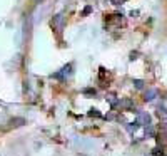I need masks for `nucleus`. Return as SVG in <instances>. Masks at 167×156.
<instances>
[{
    "label": "nucleus",
    "mask_w": 167,
    "mask_h": 156,
    "mask_svg": "<svg viewBox=\"0 0 167 156\" xmlns=\"http://www.w3.org/2000/svg\"><path fill=\"white\" fill-rule=\"evenodd\" d=\"M70 74H72V64H67V66H64V67H62L60 72L52 74V77H55V79H65V77H69Z\"/></svg>",
    "instance_id": "1"
},
{
    "label": "nucleus",
    "mask_w": 167,
    "mask_h": 156,
    "mask_svg": "<svg viewBox=\"0 0 167 156\" xmlns=\"http://www.w3.org/2000/svg\"><path fill=\"white\" fill-rule=\"evenodd\" d=\"M137 123L139 124H144L146 128L150 126V116H149L147 113H144V111H139L137 113Z\"/></svg>",
    "instance_id": "2"
},
{
    "label": "nucleus",
    "mask_w": 167,
    "mask_h": 156,
    "mask_svg": "<svg viewBox=\"0 0 167 156\" xmlns=\"http://www.w3.org/2000/svg\"><path fill=\"white\" fill-rule=\"evenodd\" d=\"M62 24H64V15H62V14L55 15V17H54V20H52V25H54V27H55V29L60 32V30H62Z\"/></svg>",
    "instance_id": "3"
},
{
    "label": "nucleus",
    "mask_w": 167,
    "mask_h": 156,
    "mask_svg": "<svg viewBox=\"0 0 167 156\" xmlns=\"http://www.w3.org/2000/svg\"><path fill=\"white\" fill-rule=\"evenodd\" d=\"M156 98H157V91H156V89H147V91H146V94H144V99H146L147 102L154 101Z\"/></svg>",
    "instance_id": "4"
},
{
    "label": "nucleus",
    "mask_w": 167,
    "mask_h": 156,
    "mask_svg": "<svg viewBox=\"0 0 167 156\" xmlns=\"http://www.w3.org/2000/svg\"><path fill=\"white\" fill-rule=\"evenodd\" d=\"M152 156H164V149L162 146H156L152 149Z\"/></svg>",
    "instance_id": "5"
},
{
    "label": "nucleus",
    "mask_w": 167,
    "mask_h": 156,
    "mask_svg": "<svg viewBox=\"0 0 167 156\" xmlns=\"http://www.w3.org/2000/svg\"><path fill=\"white\" fill-rule=\"evenodd\" d=\"M132 84L135 86V89H144V81H142V79H134Z\"/></svg>",
    "instance_id": "6"
},
{
    "label": "nucleus",
    "mask_w": 167,
    "mask_h": 156,
    "mask_svg": "<svg viewBox=\"0 0 167 156\" xmlns=\"http://www.w3.org/2000/svg\"><path fill=\"white\" fill-rule=\"evenodd\" d=\"M10 123H12V126H22V124L25 123V119H22V117H15V119H12Z\"/></svg>",
    "instance_id": "7"
},
{
    "label": "nucleus",
    "mask_w": 167,
    "mask_h": 156,
    "mask_svg": "<svg viewBox=\"0 0 167 156\" xmlns=\"http://www.w3.org/2000/svg\"><path fill=\"white\" fill-rule=\"evenodd\" d=\"M146 136H149V138H154V136H156V131H154V128H152V124L146 128Z\"/></svg>",
    "instance_id": "8"
},
{
    "label": "nucleus",
    "mask_w": 167,
    "mask_h": 156,
    "mask_svg": "<svg viewBox=\"0 0 167 156\" xmlns=\"http://www.w3.org/2000/svg\"><path fill=\"white\" fill-rule=\"evenodd\" d=\"M157 116H159V117H162V119H166V117H167L166 107H157Z\"/></svg>",
    "instance_id": "9"
},
{
    "label": "nucleus",
    "mask_w": 167,
    "mask_h": 156,
    "mask_svg": "<svg viewBox=\"0 0 167 156\" xmlns=\"http://www.w3.org/2000/svg\"><path fill=\"white\" fill-rule=\"evenodd\" d=\"M119 106H122V107H132L134 106V104H132V101H130V99H124V101H120V104H119Z\"/></svg>",
    "instance_id": "10"
},
{
    "label": "nucleus",
    "mask_w": 167,
    "mask_h": 156,
    "mask_svg": "<svg viewBox=\"0 0 167 156\" xmlns=\"http://www.w3.org/2000/svg\"><path fill=\"white\" fill-rule=\"evenodd\" d=\"M89 116H95V117H100V113H99L97 109H90V111H89Z\"/></svg>",
    "instance_id": "11"
},
{
    "label": "nucleus",
    "mask_w": 167,
    "mask_h": 156,
    "mask_svg": "<svg viewBox=\"0 0 167 156\" xmlns=\"http://www.w3.org/2000/svg\"><path fill=\"white\" fill-rule=\"evenodd\" d=\"M84 94H87V96H95V89H84Z\"/></svg>",
    "instance_id": "12"
},
{
    "label": "nucleus",
    "mask_w": 167,
    "mask_h": 156,
    "mask_svg": "<svg viewBox=\"0 0 167 156\" xmlns=\"http://www.w3.org/2000/svg\"><path fill=\"white\" fill-rule=\"evenodd\" d=\"M125 0H110V3H114V5H120V3H124Z\"/></svg>",
    "instance_id": "13"
},
{
    "label": "nucleus",
    "mask_w": 167,
    "mask_h": 156,
    "mask_svg": "<svg viewBox=\"0 0 167 156\" xmlns=\"http://www.w3.org/2000/svg\"><path fill=\"white\" fill-rule=\"evenodd\" d=\"M90 10H92V7H85V9H84V15H87V14H90Z\"/></svg>",
    "instance_id": "14"
}]
</instances>
